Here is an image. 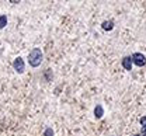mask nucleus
Masks as SVG:
<instances>
[{"label":"nucleus","mask_w":146,"mask_h":136,"mask_svg":"<svg viewBox=\"0 0 146 136\" xmlns=\"http://www.w3.org/2000/svg\"><path fill=\"white\" fill-rule=\"evenodd\" d=\"M131 59H132V63H135L136 66H143L146 63V58L142 53H133Z\"/></svg>","instance_id":"nucleus-2"},{"label":"nucleus","mask_w":146,"mask_h":136,"mask_svg":"<svg viewBox=\"0 0 146 136\" xmlns=\"http://www.w3.org/2000/svg\"><path fill=\"white\" fill-rule=\"evenodd\" d=\"M142 123V131H141V136H146V117H143L141 119Z\"/></svg>","instance_id":"nucleus-6"},{"label":"nucleus","mask_w":146,"mask_h":136,"mask_svg":"<svg viewBox=\"0 0 146 136\" xmlns=\"http://www.w3.org/2000/svg\"><path fill=\"white\" fill-rule=\"evenodd\" d=\"M7 25V17L6 16H0V28H4Z\"/></svg>","instance_id":"nucleus-7"},{"label":"nucleus","mask_w":146,"mask_h":136,"mask_svg":"<svg viewBox=\"0 0 146 136\" xmlns=\"http://www.w3.org/2000/svg\"><path fill=\"white\" fill-rule=\"evenodd\" d=\"M13 66H14V70L18 72V73H23L24 69H25V66H24V60H23L21 58H16L14 63H13Z\"/></svg>","instance_id":"nucleus-3"},{"label":"nucleus","mask_w":146,"mask_h":136,"mask_svg":"<svg viewBox=\"0 0 146 136\" xmlns=\"http://www.w3.org/2000/svg\"><path fill=\"white\" fill-rule=\"evenodd\" d=\"M94 115H96V118H101L104 115V110H103L101 105H97V107L94 108Z\"/></svg>","instance_id":"nucleus-4"},{"label":"nucleus","mask_w":146,"mask_h":136,"mask_svg":"<svg viewBox=\"0 0 146 136\" xmlns=\"http://www.w3.org/2000/svg\"><path fill=\"white\" fill-rule=\"evenodd\" d=\"M28 62H30V65H31L33 67H36V66L41 65V62H42V52H41L39 48H34V49L30 52Z\"/></svg>","instance_id":"nucleus-1"},{"label":"nucleus","mask_w":146,"mask_h":136,"mask_svg":"<svg viewBox=\"0 0 146 136\" xmlns=\"http://www.w3.org/2000/svg\"><path fill=\"white\" fill-rule=\"evenodd\" d=\"M135 136H141V135H135Z\"/></svg>","instance_id":"nucleus-10"},{"label":"nucleus","mask_w":146,"mask_h":136,"mask_svg":"<svg viewBox=\"0 0 146 136\" xmlns=\"http://www.w3.org/2000/svg\"><path fill=\"white\" fill-rule=\"evenodd\" d=\"M103 28H104V30H112V22H111V21H104V22H103Z\"/></svg>","instance_id":"nucleus-8"},{"label":"nucleus","mask_w":146,"mask_h":136,"mask_svg":"<svg viewBox=\"0 0 146 136\" xmlns=\"http://www.w3.org/2000/svg\"><path fill=\"white\" fill-rule=\"evenodd\" d=\"M45 136H54V131L51 129V128H48L46 131H45V133H44Z\"/></svg>","instance_id":"nucleus-9"},{"label":"nucleus","mask_w":146,"mask_h":136,"mask_svg":"<svg viewBox=\"0 0 146 136\" xmlns=\"http://www.w3.org/2000/svg\"><path fill=\"white\" fill-rule=\"evenodd\" d=\"M122 66H124L127 70H131V67H132V59L124 58V60H122Z\"/></svg>","instance_id":"nucleus-5"}]
</instances>
